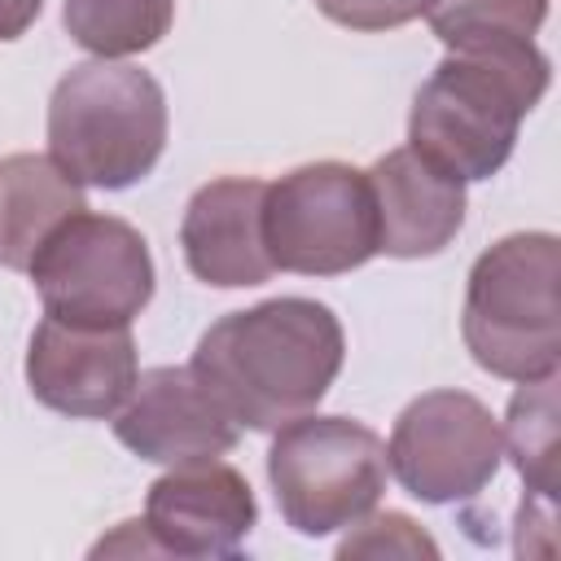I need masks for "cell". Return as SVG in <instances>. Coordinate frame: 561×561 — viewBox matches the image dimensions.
<instances>
[{"label": "cell", "instance_id": "6da1fadb", "mask_svg": "<svg viewBox=\"0 0 561 561\" xmlns=\"http://www.w3.org/2000/svg\"><path fill=\"white\" fill-rule=\"evenodd\" d=\"M346 359L337 316L316 298H267L219 316L193 351V377L241 430H280L329 394Z\"/></svg>", "mask_w": 561, "mask_h": 561}, {"label": "cell", "instance_id": "7a4b0ae2", "mask_svg": "<svg viewBox=\"0 0 561 561\" xmlns=\"http://www.w3.org/2000/svg\"><path fill=\"white\" fill-rule=\"evenodd\" d=\"M552 61L535 39H486L451 48L416 88L408 145L438 171L491 180L517 145L522 118L543 101Z\"/></svg>", "mask_w": 561, "mask_h": 561}, {"label": "cell", "instance_id": "3957f363", "mask_svg": "<svg viewBox=\"0 0 561 561\" xmlns=\"http://www.w3.org/2000/svg\"><path fill=\"white\" fill-rule=\"evenodd\" d=\"M167 149V92L127 61L70 66L48 96V158L83 188H131Z\"/></svg>", "mask_w": 561, "mask_h": 561}, {"label": "cell", "instance_id": "277c9868", "mask_svg": "<svg viewBox=\"0 0 561 561\" xmlns=\"http://www.w3.org/2000/svg\"><path fill=\"white\" fill-rule=\"evenodd\" d=\"M561 241L513 232L478 254L465 285L460 333L478 368L504 381H539L561 368Z\"/></svg>", "mask_w": 561, "mask_h": 561}, {"label": "cell", "instance_id": "5b68a950", "mask_svg": "<svg viewBox=\"0 0 561 561\" xmlns=\"http://www.w3.org/2000/svg\"><path fill=\"white\" fill-rule=\"evenodd\" d=\"M267 482L285 526L307 539L368 517L386 491V443L351 416H298L276 430Z\"/></svg>", "mask_w": 561, "mask_h": 561}, {"label": "cell", "instance_id": "8992f818", "mask_svg": "<svg viewBox=\"0 0 561 561\" xmlns=\"http://www.w3.org/2000/svg\"><path fill=\"white\" fill-rule=\"evenodd\" d=\"M26 272L44 316L66 324L118 329L153 298V259L145 237L127 219L92 215L88 206L44 237Z\"/></svg>", "mask_w": 561, "mask_h": 561}, {"label": "cell", "instance_id": "52a82bcc", "mask_svg": "<svg viewBox=\"0 0 561 561\" xmlns=\"http://www.w3.org/2000/svg\"><path fill=\"white\" fill-rule=\"evenodd\" d=\"M263 245L276 272L342 276L377 254V202L368 171L307 162L267 184Z\"/></svg>", "mask_w": 561, "mask_h": 561}, {"label": "cell", "instance_id": "ba28073f", "mask_svg": "<svg viewBox=\"0 0 561 561\" xmlns=\"http://www.w3.org/2000/svg\"><path fill=\"white\" fill-rule=\"evenodd\" d=\"M504 456L500 421L469 390L416 394L386 443V469L421 504L473 500L491 486Z\"/></svg>", "mask_w": 561, "mask_h": 561}, {"label": "cell", "instance_id": "9c48e42d", "mask_svg": "<svg viewBox=\"0 0 561 561\" xmlns=\"http://www.w3.org/2000/svg\"><path fill=\"white\" fill-rule=\"evenodd\" d=\"M140 377L131 324L92 329L44 316L26 346V386L35 403L75 416L105 421L114 416Z\"/></svg>", "mask_w": 561, "mask_h": 561}, {"label": "cell", "instance_id": "30bf717a", "mask_svg": "<svg viewBox=\"0 0 561 561\" xmlns=\"http://www.w3.org/2000/svg\"><path fill=\"white\" fill-rule=\"evenodd\" d=\"M254 522L259 504L245 473L215 456L171 465L145 495L140 530L158 557H237Z\"/></svg>", "mask_w": 561, "mask_h": 561}, {"label": "cell", "instance_id": "8fae6325", "mask_svg": "<svg viewBox=\"0 0 561 561\" xmlns=\"http://www.w3.org/2000/svg\"><path fill=\"white\" fill-rule=\"evenodd\" d=\"M114 434L127 451L153 465L215 460L237 447V425L202 390L193 368H149L114 412Z\"/></svg>", "mask_w": 561, "mask_h": 561}, {"label": "cell", "instance_id": "7c38bea8", "mask_svg": "<svg viewBox=\"0 0 561 561\" xmlns=\"http://www.w3.org/2000/svg\"><path fill=\"white\" fill-rule=\"evenodd\" d=\"M263 180L224 175L188 197L180 219V250L197 280L215 289H245L276 272L263 245Z\"/></svg>", "mask_w": 561, "mask_h": 561}, {"label": "cell", "instance_id": "4fadbf2b", "mask_svg": "<svg viewBox=\"0 0 561 561\" xmlns=\"http://www.w3.org/2000/svg\"><path fill=\"white\" fill-rule=\"evenodd\" d=\"M377 202V254L390 259H430L456 241L465 228V184L412 145L381 153L368 167Z\"/></svg>", "mask_w": 561, "mask_h": 561}, {"label": "cell", "instance_id": "5bb4252c", "mask_svg": "<svg viewBox=\"0 0 561 561\" xmlns=\"http://www.w3.org/2000/svg\"><path fill=\"white\" fill-rule=\"evenodd\" d=\"M83 184L44 153L0 158V267L26 272L44 237L83 210Z\"/></svg>", "mask_w": 561, "mask_h": 561}, {"label": "cell", "instance_id": "9a60e30c", "mask_svg": "<svg viewBox=\"0 0 561 561\" xmlns=\"http://www.w3.org/2000/svg\"><path fill=\"white\" fill-rule=\"evenodd\" d=\"M175 18V0H66L61 26L92 57L118 61L149 53Z\"/></svg>", "mask_w": 561, "mask_h": 561}, {"label": "cell", "instance_id": "2e32d148", "mask_svg": "<svg viewBox=\"0 0 561 561\" xmlns=\"http://www.w3.org/2000/svg\"><path fill=\"white\" fill-rule=\"evenodd\" d=\"M504 447L513 456V469L522 473L526 491L557 504L561 473H557V373L539 381H522V390L508 403L504 421Z\"/></svg>", "mask_w": 561, "mask_h": 561}, {"label": "cell", "instance_id": "e0dca14e", "mask_svg": "<svg viewBox=\"0 0 561 561\" xmlns=\"http://www.w3.org/2000/svg\"><path fill=\"white\" fill-rule=\"evenodd\" d=\"M548 18V0H430L425 22L447 48L486 39H535Z\"/></svg>", "mask_w": 561, "mask_h": 561}, {"label": "cell", "instance_id": "ac0fdd59", "mask_svg": "<svg viewBox=\"0 0 561 561\" xmlns=\"http://www.w3.org/2000/svg\"><path fill=\"white\" fill-rule=\"evenodd\" d=\"M337 557H438V543L408 513L359 517L355 530L337 543Z\"/></svg>", "mask_w": 561, "mask_h": 561}, {"label": "cell", "instance_id": "d6986e66", "mask_svg": "<svg viewBox=\"0 0 561 561\" xmlns=\"http://www.w3.org/2000/svg\"><path fill=\"white\" fill-rule=\"evenodd\" d=\"M430 0H316V9L351 31H394L425 13Z\"/></svg>", "mask_w": 561, "mask_h": 561}, {"label": "cell", "instance_id": "ffe728a7", "mask_svg": "<svg viewBox=\"0 0 561 561\" xmlns=\"http://www.w3.org/2000/svg\"><path fill=\"white\" fill-rule=\"evenodd\" d=\"M44 0H0V39H18L39 18Z\"/></svg>", "mask_w": 561, "mask_h": 561}]
</instances>
